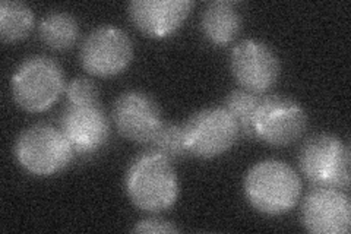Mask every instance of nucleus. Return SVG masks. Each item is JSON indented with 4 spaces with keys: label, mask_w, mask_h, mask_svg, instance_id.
I'll use <instances>...</instances> for the list:
<instances>
[{
    "label": "nucleus",
    "mask_w": 351,
    "mask_h": 234,
    "mask_svg": "<svg viewBox=\"0 0 351 234\" xmlns=\"http://www.w3.org/2000/svg\"><path fill=\"white\" fill-rule=\"evenodd\" d=\"M125 187L132 204L152 214L171 208L179 196V179L171 161L151 150L130 163Z\"/></svg>",
    "instance_id": "f257e3e1"
},
{
    "label": "nucleus",
    "mask_w": 351,
    "mask_h": 234,
    "mask_svg": "<svg viewBox=\"0 0 351 234\" xmlns=\"http://www.w3.org/2000/svg\"><path fill=\"white\" fill-rule=\"evenodd\" d=\"M245 195L261 214L278 217L287 214L299 202L302 182L287 163L263 160L247 172Z\"/></svg>",
    "instance_id": "f03ea898"
},
{
    "label": "nucleus",
    "mask_w": 351,
    "mask_h": 234,
    "mask_svg": "<svg viewBox=\"0 0 351 234\" xmlns=\"http://www.w3.org/2000/svg\"><path fill=\"white\" fill-rule=\"evenodd\" d=\"M15 103L29 113L46 111L64 90L60 65L47 56H32L22 62L12 76Z\"/></svg>",
    "instance_id": "7ed1b4c3"
},
{
    "label": "nucleus",
    "mask_w": 351,
    "mask_h": 234,
    "mask_svg": "<svg viewBox=\"0 0 351 234\" xmlns=\"http://www.w3.org/2000/svg\"><path fill=\"white\" fill-rule=\"evenodd\" d=\"M18 163L34 176L56 174L71 164L75 151L62 129L36 124L21 133L15 143Z\"/></svg>",
    "instance_id": "20e7f679"
},
{
    "label": "nucleus",
    "mask_w": 351,
    "mask_h": 234,
    "mask_svg": "<svg viewBox=\"0 0 351 234\" xmlns=\"http://www.w3.org/2000/svg\"><path fill=\"white\" fill-rule=\"evenodd\" d=\"M299 165L313 186L347 189L350 185V148L329 133L307 138L300 148Z\"/></svg>",
    "instance_id": "39448f33"
},
{
    "label": "nucleus",
    "mask_w": 351,
    "mask_h": 234,
    "mask_svg": "<svg viewBox=\"0 0 351 234\" xmlns=\"http://www.w3.org/2000/svg\"><path fill=\"white\" fill-rule=\"evenodd\" d=\"M188 154L211 160L226 154L239 137V126L224 107H208L196 111L183 126Z\"/></svg>",
    "instance_id": "423d86ee"
},
{
    "label": "nucleus",
    "mask_w": 351,
    "mask_h": 234,
    "mask_svg": "<svg viewBox=\"0 0 351 234\" xmlns=\"http://www.w3.org/2000/svg\"><path fill=\"white\" fill-rule=\"evenodd\" d=\"M307 128L304 108L282 95L261 97L254 119V137L271 147H287L299 141Z\"/></svg>",
    "instance_id": "0eeeda50"
},
{
    "label": "nucleus",
    "mask_w": 351,
    "mask_h": 234,
    "mask_svg": "<svg viewBox=\"0 0 351 234\" xmlns=\"http://www.w3.org/2000/svg\"><path fill=\"white\" fill-rule=\"evenodd\" d=\"M80 58L82 68L88 73L110 78L122 73L128 68L134 58V46L123 30L106 25L86 36Z\"/></svg>",
    "instance_id": "6e6552de"
},
{
    "label": "nucleus",
    "mask_w": 351,
    "mask_h": 234,
    "mask_svg": "<svg viewBox=\"0 0 351 234\" xmlns=\"http://www.w3.org/2000/svg\"><path fill=\"white\" fill-rule=\"evenodd\" d=\"M230 68L239 85L255 94L269 91L281 72L277 54L268 44L258 40L239 43L230 56Z\"/></svg>",
    "instance_id": "1a4fd4ad"
},
{
    "label": "nucleus",
    "mask_w": 351,
    "mask_h": 234,
    "mask_svg": "<svg viewBox=\"0 0 351 234\" xmlns=\"http://www.w3.org/2000/svg\"><path fill=\"white\" fill-rule=\"evenodd\" d=\"M303 227L313 234H347L351 229V202L341 189L315 186L303 199Z\"/></svg>",
    "instance_id": "9d476101"
},
{
    "label": "nucleus",
    "mask_w": 351,
    "mask_h": 234,
    "mask_svg": "<svg viewBox=\"0 0 351 234\" xmlns=\"http://www.w3.org/2000/svg\"><path fill=\"white\" fill-rule=\"evenodd\" d=\"M112 116L120 135L136 143H149L162 126L160 106L142 91L120 95L114 102Z\"/></svg>",
    "instance_id": "9b49d317"
},
{
    "label": "nucleus",
    "mask_w": 351,
    "mask_h": 234,
    "mask_svg": "<svg viewBox=\"0 0 351 234\" xmlns=\"http://www.w3.org/2000/svg\"><path fill=\"white\" fill-rule=\"evenodd\" d=\"M60 129L75 154L88 155L101 150L110 138V124L97 104H68L62 113Z\"/></svg>",
    "instance_id": "f8f14e48"
},
{
    "label": "nucleus",
    "mask_w": 351,
    "mask_h": 234,
    "mask_svg": "<svg viewBox=\"0 0 351 234\" xmlns=\"http://www.w3.org/2000/svg\"><path fill=\"white\" fill-rule=\"evenodd\" d=\"M193 5L191 0H134L129 5V16L145 36L164 38L183 25Z\"/></svg>",
    "instance_id": "ddd939ff"
},
{
    "label": "nucleus",
    "mask_w": 351,
    "mask_h": 234,
    "mask_svg": "<svg viewBox=\"0 0 351 234\" xmlns=\"http://www.w3.org/2000/svg\"><path fill=\"white\" fill-rule=\"evenodd\" d=\"M201 22L204 36L215 46H226L232 43L241 27V18L236 5L228 0L208 3Z\"/></svg>",
    "instance_id": "4468645a"
},
{
    "label": "nucleus",
    "mask_w": 351,
    "mask_h": 234,
    "mask_svg": "<svg viewBox=\"0 0 351 234\" xmlns=\"http://www.w3.org/2000/svg\"><path fill=\"white\" fill-rule=\"evenodd\" d=\"M38 34L47 47L64 51L75 46L80 37V27L71 14L51 12L41 19Z\"/></svg>",
    "instance_id": "2eb2a0df"
},
{
    "label": "nucleus",
    "mask_w": 351,
    "mask_h": 234,
    "mask_svg": "<svg viewBox=\"0 0 351 234\" xmlns=\"http://www.w3.org/2000/svg\"><path fill=\"white\" fill-rule=\"evenodd\" d=\"M34 28L32 9L16 0L0 2V37L5 43H15L28 37Z\"/></svg>",
    "instance_id": "dca6fc26"
},
{
    "label": "nucleus",
    "mask_w": 351,
    "mask_h": 234,
    "mask_svg": "<svg viewBox=\"0 0 351 234\" xmlns=\"http://www.w3.org/2000/svg\"><path fill=\"white\" fill-rule=\"evenodd\" d=\"M261 97L255 93L241 90L232 91L226 98L224 108L236 120L240 133L254 137V119Z\"/></svg>",
    "instance_id": "f3484780"
},
{
    "label": "nucleus",
    "mask_w": 351,
    "mask_h": 234,
    "mask_svg": "<svg viewBox=\"0 0 351 234\" xmlns=\"http://www.w3.org/2000/svg\"><path fill=\"white\" fill-rule=\"evenodd\" d=\"M151 151L157 152L162 157L171 160L182 159L188 154L184 142L183 126L174 124H162V126L156 133V137L149 142Z\"/></svg>",
    "instance_id": "a211bd4d"
},
{
    "label": "nucleus",
    "mask_w": 351,
    "mask_h": 234,
    "mask_svg": "<svg viewBox=\"0 0 351 234\" xmlns=\"http://www.w3.org/2000/svg\"><path fill=\"white\" fill-rule=\"evenodd\" d=\"M66 97L71 104H97L98 88L86 78H75L66 88Z\"/></svg>",
    "instance_id": "6ab92c4d"
},
{
    "label": "nucleus",
    "mask_w": 351,
    "mask_h": 234,
    "mask_svg": "<svg viewBox=\"0 0 351 234\" xmlns=\"http://www.w3.org/2000/svg\"><path fill=\"white\" fill-rule=\"evenodd\" d=\"M135 233H148V234H169V233H178L179 229L176 227L171 221H167L160 217H151L141 220L136 222L134 229Z\"/></svg>",
    "instance_id": "aec40b11"
}]
</instances>
